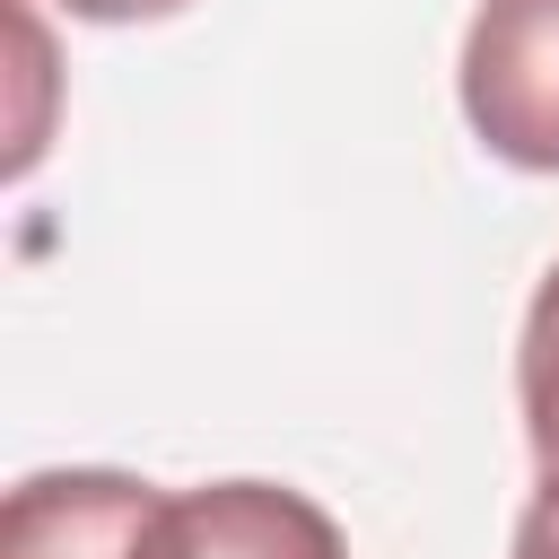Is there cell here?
<instances>
[{
  "label": "cell",
  "instance_id": "4",
  "mask_svg": "<svg viewBox=\"0 0 559 559\" xmlns=\"http://www.w3.org/2000/svg\"><path fill=\"white\" fill-rule=\"evenodd\" d=\"M515 402H524V445L542 472V498L559 507V262L542 271L533 306H524V341H515Z\"/></svg>",
  "mask_w": 559,
  "mask_h": 559
},
{
  "label": "cell",
  "instance_id": "6",
  "mask_svg": "<svg viewBox=\"0 0 559 559\" xmlns=\"http://www.w3.org/2000/svg\"><path fill=\"white\" fill-rule=\"evenodd\" d=\"M515 559H559V507L550 498H533L515 515Z\"/></svg>",
  "mask_w": 559,
  "mask_h": 559
},
{
  "label": "cell",
  "instance_id": "1",
  "mask_svg": "<svg viewBox=\"0 0 559 559\" xmlns=\"http://www.w3.org/2000/svg\"><path fill=\"white\" fill-rule=\"evenodd\" d=\"M454 79L489 157L559 175V0H480Z\"/></svg>",
  "mask_w": 559,
  "mask_h": 559
},
{
  "label": "cell",
  "instance_id": "5",
  "mask_svg": "<svg viewBox=\"0 0 559 559\" xmlns=\"http://www.w3.org/2000/svg\"><path fill=\"white\" fill-rule=\"evenodd\" d=\"M70 17H96V26H148V17H175L192 0H61Z\"/></svg>",
  "mask_w": 559,
  "mask_h": 559
},
{
  "label": "cell",
  "instance_id": "2",
  "mask_svg": "<svg viewBox=\"0 0 559 559\" xmlns=\"http://www.w3.org/2000/svg\"><path fill=\"white\" fill-rule=\"evenodd\" d=\"M140 559H349V542L306 489L210 480V489L157 498Z\"/></svg>",
  "mask_w": 559,
  "mask_h": 559
},
{
  "label": "cell",
  "instance_id": "3",
  "mask_svg": "<svg viewBox=\"0 0 559 559\" xmlns=\"http://www.w3.org/2000/svg\"><path fill=\"white\" fill-rule=\"evenodd\" d=\"M157 498L131 472H26L0 507V559H140Z\"/></svg>",
  "mask_w": 559,
  "mask_h": 559
}]
</instances>
